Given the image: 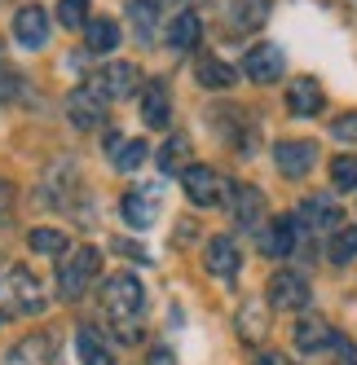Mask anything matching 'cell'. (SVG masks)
<instances>
[{
    "label": "cell",
    "mask_w": 357,
    "mask_h": 365,
    "mask_svg": "<svg viewBox=\"0 0 357 365\" xmlns=\"http://www.w3.org/2000/svg\"><path fill=\"white\" fill-rule=\"evenodd\" d=\"M66 119H71V128H80V133H97V128H106V101L89 88H75L66 97Z\"/></svg>",
    "instance_id": "obj_8"
},
{
    "label": "cell",
    "mask_w": 357,
    "mask_h": 365,
    "mask_svg": "<svg viewBox=\"0 0 357 365\" xmlns=\"http://www.w3.org/2000/svg\"><path fill=\"white\" fill-rule=\"evenodd\" d=\"M203 264H208L212 277L229 282V277H238V269H243V251H238V242L229 238V233H216V238L208 242V251H203Z\"/></svg>",
    "instance_id": "obj_10"
},
{
    "label": "cell",
    "mask_w": 357,
    "mask_h": 365,
    "mask_svg": "<svg viewBox=\"0 0 357 365\" xmlns=\"http://www.w3.org/2000/svg\"><path fill=\"white\" fill-rule=\"evenodd\" d=\"M331 339H336V330H331L322 317H300L296 322V348L304 352V356H313V352H322V348H331Z\"/></svg>",
    "instance_id": "obj_20"
},
{
    "label": "cell",
    "mask_w": 357,
    "mask_h": 365,
    "mask_svg": "<svg viewBox=\"0 0 357 365\" xmlns=\"http://www.w3.org/2000/svg\"><path fill=\"white\" fill-rule=\"evenodd\" d=\"M141 84V71L133 62H106L101 71H93V80L84 84L89 93H97L101 101H124V97H133Z\"/></svg>",
    "instance_id": "obj_5"
},
{
    "label": "cell",
    "mask_w": 357,
    "mask_h": 365,
    "mask_svg": "<svg viewBox=\"0 0 357 365\" xmlns=\"http://www.w3.org/2000/svg\"><path fill=\"white\" fill-rule=\"evenodd\" d=\"M190 163H194V154H190V137L172 133V137L159 145V172H164V176H181Z\"/></svg>",
    "instance_id": "obj_23"
},
{
    "label": "cell",
    "mask_w": 357,
    "mask_h": 365,
    "mask_svg": "<svg viewBox=\"0 0 357 365\" xmlns=\"http://www.w3.org/2000/svg\"><path fill=\"white\" fill-rule=\"evenodd\" d=\"M97 269H101V255H97V247H80V251H66L62 269H58V295H62L66 304L84 299V291L93 286Z\"/></svg>",
    "instance_id": "obj_3"
},
{
    "label": "cell",
    "mask_w": 357,
    "mask_h": 365,
    "mask_svg": "<svg viewBox=\"0 0 357 365\" xmlns=\"http://www.w3.org/2000/svg\"><path fill=\"white\" fill-rule=\"evenodd\" d=\"M229 31H261L269 22V0H225Z\"/></svg>",
    "instance_id": "obj_16"
},
{
    "label": "cell",
    "mask_w": 357,
    "mask_h": 365,
    "mask_svg": "<svg viewBox=\"0 0 357 365\" xmlns=\"http://www.w3.org/2000/svg\"><path fill=\"white\" fill-rule=\"evenodd\" d=\"M101 308H106V317L115 322L124 344H137V339H141L137 322H141V312H146V291H141V282L133 273L106 277V286H101Z\"/></svg>",
    "instance_id": "obj_1"
},
{
    "label": "cell",
    "mask_w": 357,
    "mask_h": 365,
    "mask_svg": "<svg viewBox=\"0 0 357 365\" xmlns=\"http://www.w3.org/2000/svg\"><path fill=\"white\" fill-rule=\"evenodd\" d=\"M146 159H150V145H146V141H124V137H111V163H115L119 172H137Z\"/></svg>",
    "instance_id": "obj_28"
},
{
    "label": "cell",
    "mask_w": 357,
    "mask_h": 365,
    "mask_svg": "<svg viewBox=\"0 0 357 365\" xmlns=\"http://www.w3.org/2000/svg\"><path fill=\"white\" fill-rule=\"evenodd\" d=\"M322 101H326V93H322V84L318 80H296L291 84V93H287V110L291 115H318L322 110Z\"/></svg>",
    "instance_id": "obj_25"
},
{
    "label": "cell",
    "mask_w": 357,
    "mask_h": 365,
    "mask_svg": "<svg viewBox=\"0 0 357 365\" xmlns=\"http://www.w3.org/2000/svg\"><path fill=\"white\" fill-rule=\"evenodd\" d=\"M146 365H176V356H172L168 348H150V356H146Z\"/></svg>",
    "instance_id": "obj_37"
},
{
    "label": "cell",
    "mask_w": 357,
    "mask_h": 365,
    "mask_svg": "<svg viewBox=\"0 0 357 365\" xmlns=\"http://www.w3.org/2000/svg\"><path fill=\"white\" fill-rule=\"evenodd\" d=\"M238 334L247 339V344H261V339H269V304H261V299H247L243 308H238Z\"/></svg>",
    "instance_id": "obj_21"
},
{
    "label": "cell",
    "mask_w": 357,
    "mask_h": 365,
    "mask_svg": "<svg viewBox=\"0 0 357 365\" xmlns=\"http://www.w3.org/2000/svg\"><path fill=\"white\" fill-rule=\"evenodd\" d=\"M331 348H336V356H340L344 365H357V348L348 344V339H344V334H336V339H331Z\"/></svg>",
    "instance_id": "obj_36"
},
{
    "label": "cell",
    "mask_w": 357,
    "mask_h": 365,
    "mask_svg": "<svg viewBox=\"0 0 357 365\" xmlns=\"http://www.w3.org/2000/svg\"><path fill=\"white\" fill-rule=\"evenodd\" d=\"M54 361H58L54 334H27V339H18L5 356V365H54Z\"/></svg>",
    "instance_id": "obj_12"
},
{
    "label": "cell",
    "mask_w": 357,
    "mask_h": 365,
    "mask_svg": "<svg viewBox=\"0 0 357 365\" xmlns=\"http://www.w3.org/2000/svg\"><path fill=\"white\" fill-rule=\"evenodd\" d=\"M194 75H198V84L203 88H212V93H221V88H234V66H225L221 58H198L194 62Z\"/></svg>",
    "instance_id": "obj_27"
},
{
    "label": "cell",
    "mask_w": 357,
    "mask_h": 365,
    "mask_svg": "<svg viewBox=\"0 0 357 365\" xmlns=\"http://www.w3.org/2000/svg\"><path fill=\"white\" fill-rule=\"evenodd\" d=\"M256 365H291V361H287L283 352H261V356H256Z\"/></svg>",
    "instance_id": "obj_38"
},
{
    "label": "cell",
    "mask_w": 357,
    "mask_h": 365,
    "mask_svg": "<svg viewBox=\"0 0 357 365\" xmlns=\"http://www.w3.org/2000/svg\"><path fill=\"white\" fill-rule=\"evenodd\" d=\"M283 71H287V58H283V48L278 44H256L247 53V75L256 84H273V80H283Z\"/></svg>",
    "instance_id": "obj_14"
},
{
    "label": "cell",
    "mask_w": 357,
    "mask_h": 365,
    "mask_svg": "<svg viewBox=\"0 0 357 365\" xmlns=\"http://www.w3.org/2000/svg\"><path fill=\"white\" fill-rule=\"evenodd\" d=\"M119 212H124V220H129L133 229H150L155 216H159V202H155L150 190H129V194L119 198Z\"/></svg>",
    "instance_id": "obj_19"
},
{
    "label": "cell",
    "mask_w": 357,
    "mask_h": 365,
    "mask_svg": "<svg viewBox=\"0 0 357 365\" xmlns=\"http://www.w3.org/2000/svg\"><path fill=\"white\" fill-rule=\"evenodd\" d=\"M273 163L287 180H304L318 163V141H278L273 145Z\"/></svg>",
    "instance_id": "obj_7"
},
{
    "label": "cell",
    "mask_w": 357,
    "mask_h": 365,
    "mask_svg": "<svg viewBox=\"0 0 357 365\" xmlns=\"http://www.w3.org/2000/svg\"><path fill=\"white\" fill-rule=\"evenodd\" d=\"M331 133H336V141H348V145H357V110H344L336 123H331Z\"/></svg>",
    "instance_id": "obj_35"
},
{
    "label": "cell",
    "mask_w": 357,
    "mask_h": 365,
    "mask_svg": "<svg viewBox=\"0 0 357 365\" xmlns=\"http://www.w3.org/2000/svg\"><path fill=\"white\" fill-rule=\"evenodd\" d=\"M353 5H357V0H353Z\"/></svg>",
    "instance_id": "obj_39"
},
{
    "label": "cell",
    "mask_w": 357,
    "mask_h": 365,
    "mask_svg": "<svg viewBox=\"0 0 357 365\" xmlns=\"http://www.w3.org/2000/svg\"><path fill=\"white\" fill-rule=\"evenodd\" d=\"M75 348H80V365H115V352L106 348V339L97 334V326L75 330Z\"/></svg>",
    "instance_id": "obj_24"
},
{
    "label": "cell",
    "mask_w": 357,
    "mask_h": 365,
    "mask_svg": "<svg viewBox=\"0 0 357 365\" xmlns=\"http://www.w3.org/2000/svg\"><path fill=\"white\" fill-rule=\"evenodd\" d=\"M141 119L150 128H168V119H172V97H168V84L164 80H155V84L141 93Z\"/></svg>",
    "instance_id": "obj_22"
},
{
    "label": "cell",
    "mask_w": 357,
    "mask_h": 365,
    "mask_svg": "<svg viewBox=\"0 0 357 365\" xmlns=\"http://www.w3.org/2000/svg\"><path fill=\"white\" fill-rule=\"evenodd\" d=\"M300 220H304V229H313V233L340 229V202L331 194H309L300 202Z\"/></svg>",
    "instance_id": "obj_13"
},
{
    "label": "cell",
    "mask_w": 357,
    "mask_h": 365,
    "mask_svg": "<svg viewBox=\"0 0 357 365\" xmlns=\"http://www.w3.org/2000/svg\"><path fill=\"white\" fill-rule=\"evenodd\" d=\"M291 247H296V216H273L261 233V251L283 259V255H291Z\"/></svg>",
    "instance_id": "obj_18"
},
{
    "label": "cell",
    "mask_w": 357,
    "mask_h": 365,
    "mask_svg": "<svg viewBox=\"0 0 357 365\" xmlns=\"http://www.w3.org/2000/svg\"><path fill=\"white\" fill-rule=\"evenodd\" d=\"M181 185H186V198L194 207H221L229 194H234V180L221 176L216 168H203V163H190L181 172Z\"/></svg>",
    "instance_id": "obj_4"
},
{
    "label": "cell",
    "mask_w": 357,
    "mask_h": 365,
    "mask_svg": "<svg viewBox=\"0 0 357 365\" xmlns=\"http://www.w3.org/2000/svg\"><path fill=\"white\" fill-rule=\"evenodd\" d=\"M44 308H49V295L31 269L9 264L0 273V312L5 317H40Z\"/></svg>",
    "instance_id": "obj_2"
},
{
    "label": "cell",
    "mask_w": 357,
    "mask_h": 365,
    "mask_svg": "<svg viewBox=\"0 0 357 365\" xmlns=\"http://www.w3.org/2000/svg\"><path fill=\"white\" fill-rule=\"evenodd\" d=\"M115 44H119V22L115 18H89V27H84L89 53H115Z\"/></svg>",
    "instance_id": "obj_26"
},
{
    "label": "cell",
    "mask_w": 357,
    "mask_h": 365,
    "mask_svg": "<svg viewBox=\"0 0 357 365\" xmlns=\"http://www.w3.org/2000/svg\"><path fill=\"white\" fill-rule=\"evenodd\" d=\"M198 36H203V18L194 9H181L168 27H164V40L168 48H176V53H190V48H198Z\"/></svg>",
    "instance_id": "obj_15"
},
{
    "label": "cell",
    "mask_w": 357,
    "mask_h": 365,
    "mask_svg": "<svg viewBox=\"0 0 357 365\" xmlns=\"http://www.w3.org/2000/svg\"><path fill=\"white\" fill-rule=\"evenodd\" d=\"M269 304L273 308H309V282H304V273L296 269H278L269 277Z\"/></svg>",
    "instance_id": "obj_9"
},
{
    "label": "cell",
    "mask_w": 357,
    "mask_h": 365,
    "mask_svg": "<svg viewBox=\"0 0 357 365\" xmlns=\"http://www.w3.org/2000/svg\"><path fill=\"white\" fill-rule=\"evenodd\" d=\"M14 198H18V190L9 185L5 176H0V233H5V229L14 225Z\"/></svg>",
    "instance_id": "obj_34"
},
{
    "label": "cell",
    "mask_w": 357,
    "mask_h": 365,
    "mask_svg": "<svg viewBox=\"0 0 357 365\" xmlns=\"http://www.w3.org/2000/svg\"><path fill=\"white\" fill-rule=\"evenodd\" d=\"M27 247H31L36 255H66V251H71L66 233H62V229H49V225H40V229L27 233Z\"/></svg>",
    "instance_id": "obj_29"
},
{
    "label": "cell",
    "mask_w": 357,
    "mask_h": 365,
    "mask_svg": "<svg viewBox=\"0 0 357 365\" xmlns=\"http://www.w3.org/2000/svg\"><path fill=\"white\" fill-rule=\"evenodd\" d=\"M14 40L22 48H44L49 44V14L40 5H22L14 14Z\"/></svg>",
    "instance_id": "obj_11"
},
{
    "label": "cell",
    "mask_w": 357,
    "mask_h": 365,
    "mask_svg": "<svg viewBox=\"0 0 357 365\" xmlns=\"http://www.w3.org/2000/svg\"><path fill=\"white\" fill-rule=\"evenodd\" d=\"M234 225L238 229H261V220H265V198H261V190L256 185H234Z\"/></svg>",
    "instance_id": "obj_17"
},
{
    "label": "cell",
    "mask_w": 357,
    "mask_h": 365,
    "mask_svg": "<svg viewBox=\"0 0 357 365\" xmlns=\"http://www.w3.org/2000/svg\"><path fill=\"white\" fill-rule=\"evenodd\" d=\"M58 27L66 31L89 27V0H58Z\"/></svg>",
    "instance_id": "obj_31"
},
{
    "label": "cell",
    "mask_w": 357,
    "mask_h": 365,
    "mask_svg": "<svg viewBox=\"0 0 357 365\" xmlns=\"http://www.w3.org/2000/svg\"><path fill=\"white\" fill-rule=\"evenodd\" d=\"M331 180H336V190H357V154H340L331 163Z\"/></svg>",
    "instance_id": "obj_33"
},
{
    "label": "cell",
    "mask_w": 357,
    "mask_h": 365,
    "mask_svg": "<svg viewBox=\"0 0 357 365\" xmlns=\"http://www.w3.org/2000/svg\"><path fill=\"white\" fill-rule=\"evenodd\" d=\"M75 194H80V168L71 159L49 163V172L40 176V202L44 207H71Z\"/></svg>",
    "instance_id": "obj_6"
},
{
    "label": "cell",
    "mask_w": 357,
    "mask_h": 365,
    "mask_svg": "<svg viewBox=\"0 0 357 365\" xmlns=\"http://www.w3.org/2000/svg\"><path fill=\"white\" fill-rule=\"evenodd\" d=\"M129 22H133L137 40H155V22H159L155 0H129Z\"/></svg>",
    "instance_id": "obj_30"
},
{
    "label": "cell",
    "mask_w": 357,
    "mask_h": 365,
    "mask_svg": "<svg viewBox=\"0 0 357 365\" xmlns=\"http://www.w3.org/2000/svg\"><path fill=\"white\" fill-rule=\"evenodd\" d=\"M331 259H336V264L357 259V225H340V233L331 238Z\"/></svg>",
    "instance_id": "obj_32"
}]
</instances>
